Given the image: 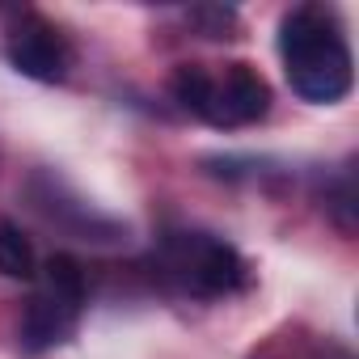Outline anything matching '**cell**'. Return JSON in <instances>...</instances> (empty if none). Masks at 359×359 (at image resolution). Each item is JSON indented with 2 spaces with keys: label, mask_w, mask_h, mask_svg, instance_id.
I'll use <instances>...</instances> for the list:
<instances>
[{
  "label": "cell",
  "mask_w": 359,
  "mask_h": 359,
  "mask_svg": "<svg viewBox=\"0 0 359 359\" xmlns=\"http://www.w3.org/2000/svg\"><path fill=\"white\" fill-rule=\"evenodd\" d=\"M279 55L292 89L313 106H334L351 93V47L342 26L321 5H300L279 22Z\"/></svg>",
  "instance_id": "1"
},
{
  "label": "cell",
  "mask_w": 359,
  "mask_h": 359,
  "mask_svg": "<svg viewBox=\"0 0 359 359\" xmlns=\"http://www.w3.org/2000/svg\"><path fill=\"white\" fill-rule=\"evenodd\" d=\"M165 262L199 296H229L245 287V262L229 241H216L208 233H177L165 241Z\"/></svg>",
  "instance_id": "2"
},
{
  "label": "cell",
  "mask_w": 359,
  "mask_h": 359,
  "mask_svg": "<svg viewBox=\"0 0 359 359\" xmlns=\"http://www.w3.org/2000/svg\"><path fill=\"white\" fill-rule=\"evenodd\" d=\"M271 110V85L254 64H229L224 76H212V127H245Z\"/></svg>",
  "instance_id": "3"
},
{
  "label": "cell",
  "mask_w": 359,
  "mask_h": 359,
  "mask_svg": "<svg viewBox=\"0 0 359 359\" xmlns=\"http://www.w3.org/2000/svg\"><path fill=\"white\" fill-rule=\"evenodd\" d=\"M5 55H9V64H13L22 76L43 81V85L64 81V76H68V60H72L64 34H60L55 26L39 22V18H26L22 26H13Z\"/></svg>",
  "instance_id": "4"
},
{
  "label": "cell",
  "mask_w": 359,
  "mask_h": 359,
  "mask_svg": "<svg viewBox=\"0 0 359 359\" xmlns=\"http://www.w3.org/2000/svg\"><path fill=\"white\" fill-rule=\"evenodd\" d=\"M76 304H68V300H60L55 292H39L30 304H26V313H22V346L30 351V355H43V351H51V346H60V342H68L72 338V330H76Z\"/></svg>",
  "instance_id": "5"
},
{
  "label": "cell",
  "mask_w": 359,
  "mask_h": 359,
  "mask_svg": "<svg viewBox=\"0 0 359 359\" xmlns=\"http://www.w3.org/2000/svg\"><path fill=\"white\" fill-rule=\"evenodd\" d=\"M169 89H173V102L182 106V110L208 118V106H212V72L203 64H177Z\"/></svg>",
  "instance_id": "6"
},
{
  "label": "cell",
  "mask_w": 359,
  "mask_h": 359,
  "mask_svg": "<svg viewBox=\"0 0 359 359\" xmlns=\"http://www.w3.org/2000/svg\"><path fill=\"white\" fill-rule=\"evenodd\" d=\"M0 275L5 279H30L34 275V245L18 224H0Z\"/></svg>",
  "instance_id": "7"
},
{
  "label": "cell",
  "mask_w": 359,
  "mask_h": 359,
  "mask_svg": "<svg viewBox=\"0 0 359 359\" xmlns=\"http://www.w3.org/2000/svg\"><path fill=\"white\" fill-rule=\"evenodd\" d=\"M47 292H55L60 300H68V304H85V266L72 258V254H51L47 258Z\"/></svg>",
  "instance_id": "8"
},
{
  "label": "cell",
  "mask_w": 359,
  "mask_h": 359,
  "mask_svg": "<svg viewBox=\"0 0 359 359\" xmlns=\"http://www.w3.org/2000/svg\"><path fill=\"white\" fill-rule=\"evenodd\" d=\"M191 18H195L199 26H208V39H233V34H229L233 22H237L233 9H195Z\"/></svg>",
  "instance_id": "9"
}]
</instances>
